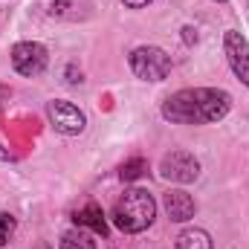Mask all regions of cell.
<instances>
[{
	"instance_id": "cell-10",
	"label": "cell",
	"mask_w": 249,
	"mask_h": 249,
	"mask_svg": "<svg viewBox=\"0 0 249 249\" xmlns=\"http://www.w3.org/2000/svg\"><path fill=\"white\" fill-rule=\"evenodd\" d=\"M177 249H212V238L203 229H186L177 238Z\"/></svg>"
},
{
	"instance_id": "cell-1",
	"label": "cell",
	"mask_w": 249,
	"mask_h": 249,
	"mask_svg": "<svg viewBox=\"0 0 249 249\" xmlns=\"http://www.w3.org/2000/svg\"><path fill=\"white\" fill-rule=\"evenodd\" d=\"M232 107V96L214 87H188L165 99L162 116L177 124H212L220 122Z\"/></svg>"
},
{
	"instance_id": "cell-11",
	"label": "cell",
	"mask_w": 249,
	"mask_h": 249,
	"mask_svg": "<svg viewBox=\"0 0 249 249\" xmlns=\"http://www.w3.org/2000/svg\"><path fill=\"white\" fill-rule=\"evenodd\" d=\"M61 249H96V241H93V235H87V232L78 226V229L67 232L61 238Z\"/></svg>"
},
{
	"instance_id": "cell-14",
	"label": "cell",
	"mask_w": 249,
	"mask_h": 249,
	"mask_svg": "<svg viewBox=\"0 0 249 249\" xmlns=\"http://www.w3.org/2000/svg\"><path fill=\"white\" fill-rule=\"evenodd\" d=\"M151 0H124V6H130V9H142V6H148Z\"/></svg>"
},
{
	"instance_id": "cell-4",
	"label": "cell",
	"mask_w": 249,
	"mask_h": 249,
	"mask_svg": "<svg viewBox=\"0 0 249 249\" xmlns=\"http://www.w3.org/2000/svg\"><path fill=\"white\" fill-rule=\"evenodd\" d=\"M47 61H50L47 47H41L35 41H20L12 47V64L20 75H41L47 70Z\"/></svg>"
},
{
	"instance_id": "cell-12",
	"label": "cell",
	"mask_w": 249,
	"mask_h": 249,
	"mask_svg": "<svg viewBox=\"0 0 249 249\" xmlns=\"http://www.w3.org/2000/svg\"><path fill=\"white\" fill-rule=\"evenodd\" d=\"M12 235H15V217L12 214H0V247H6Z\"/></svg>"
},
{
	"instance_id": "cell-15",
	"label": "cell",
	"mask_w": 249,
	"mask_h": 249,
	"mask_svg": "<svg viewBox=\"0 0 249 249\" xmlns=\"http://www.w3.org/2000/svg\"><path fill=\"white\" fill-rule=\"evenodd\" d=\"M217 3H226V0H217Z\"/></svg>"
},
{
	"instance_id": "cell-9",
	"label": "cell",
	"mask_w": 249,
	"mask_h": 249,
	"mask_svg": "<svg viewBox=\"0 0 249 249\" xmlns=\"http://www.w3.org/2000/svg\"><path fill=\"white\" fill-rule=\"evenodd\" d=\"M75 223H78L81 229L90 226V229L99 232V235L107 232V226H105V214H102V209H99L96 203H87L84 209H78V212H75Z\"/></svg>"
},
{
	"instance_id": "cell-5",
	"label": "cell",
	"mask_w": 249,
	"mask_h": 249,
	"mask_svg": "<svg viewBox=\"0 0 249 249\" xmlns=\"http://www.w3.org/2000/svg\"><path fill=\"white\" fill-rule=\"evenodd\" d=\"M160 174L165 180H171V183H191L200 174V162L191 154H186V151H174V154H165L162 157Z\"/></svg>"
},
{
	"instance_id": "cell-6",
	"label": "cell",
	"mask_w": 249,
	"mask_h": 249,
	"mask_svg": "<svg viewBox=\"0 0 249 249\" xmlns=\"http://www.w3.org/2000/svg\"><path fill=\"white\" fill-rule=\"evenodd\" d=\"M47 113H50L53 127H55L58 133H67V136L81 133V130H84V124H87V116H84L72 102H61V99H58V102H50Z\"/></svg>"
},
{
	"instance_id": "cell-8",
	"label": "cell",
	"mask_w": 249,
	"mask_h": 249,
	"mask_svg": "<svg viewBox=\"0 0 249 249\" xmlns=\"http://www.w3.org/2000/svg\"><path fill=\"white\" fill-rule=\"evenodd\" d=\"M165 212H168V217H171L174 223H186V220L194 217L197 206H194L191 194L180 191V188H174V191H168V194H165Z\"/></svg>"
},
{
	"instance_id": "cell-2",
	"label": "cell",
	"mask_w": 249,
	"mask_h": 249,
	"mask_svg": "<svg viewBox=\"0 0 249 249\" xmlns=\"http://www.w3.org/2000/svg\"><path fill=\"white\" fill-rule=\"evenodd\" d=\"M154 214H157V203L145 188H127L113 206V223L127 235L145 232L154 223Z\"/></svg>"
},
{
	"instance_id": "cell-3",
	"label": "cell",
	"mask_w": 249,
	"mask_h": 249,
	"mask_svg": "<svg viewBox=\"0 0 249 249\" xmlns=\"http://www.w3.org/2000/svg\"><path fill=\"white\" fill-rule=\"evenodd\" d=\"M130 70L142 81H162L171 72V58L160 47H136L130 53Z\"/></svg>"
},
{
	"instance_id": "cell-7",
	"label": "cell",
	"mask_w": 249,
	"mask_h": 249,
	"mask_svg": "<svg viewBox=\"0 0 249 249\" xmlns=\"http://www.w3.org/2000/svg\"><path fill=\"white\" fill-rule=\"evenodd\" d=\"M223 53H226V61L232 67V72L249 87V41L238 29H229L223 38Z\"/></svg>"
},
{
	"instance_id": "cell-13",
	"label": "cell",
	"mask_w": 249,
	"mask_h": 249,
	"mask_svg": "<svg viewBox=\"0 0 249 249\" xmlns=\"http://www.w3.org/2000/svg\"><path fill=\"white\" fill-rule=\"evenodd\" d=\"M142 171H145V162H142V160H130V162H124L122 165L119 174H122V180H136Z\"/></svg>"
}]
</instances>
